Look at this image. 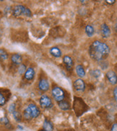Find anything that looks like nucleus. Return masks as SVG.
Returning a JSON list of instances; mask_svg holds the SVG:
<instances>
[{"label": "nucleus", "instance_id": "25", "mask_svg": "<svg viewBox=\"0 0 117 131\" xmlns=\"http://www.w3.org/2000/svg\"><path fill=\"white\" fill-rule=\"evenodd\" d=\"M114 97L116 101H117V86L114 89Z\"/></svg>", "mask_w": 117, "mask_h": 131}, {"label": "nucleus", "instance_id": "26", "mask_svg": "<svg viewBox=\"0 0 117 131\" xmlns=\"http://www.w3.org/2000/svg\"><path fill=\"white\" fill-rule=\"evenodd\" d=\"M111 131H117V123H114L112 127H111Z\"/></svg>", "mask_w": 117, "mask_h": 131}, {"label": "nucleus", "instance_id": "7", "mask_svg": "<svg viewBox=\"0 0 117 131\" xmlns=\"http://www.w3.org/2000/svg\"><path fill=\"white\" fill-rule=\"evenodd\" d=\"M106 77L111 85H114L117 83V75L115 73V72L113 70H109V72H107Z\"/></svg>", "mask_w": 117, "mask_h": 131}, {"label": "nucleus", "instance_id": "16", "mask_svg": "<svg viewBox=\"0 0 117 131\" xmlns=\"http://www.w3.org/2000/svg\"><path fill=\"white\" fill-rule=\"evenodd\" d=\"M59 107L61 110H67L70 109V104L66 101H61L59 103Z\"/></svg>", "mask_w": 117, "mask_h": 131}, {"label": "nucleus", "instance_id": "29", "mask_svg": "<svg viewBox=\"0 0 117 131\" xmlns=\"http://www.w3.org/2000/svg\"><path fill=\"white\" fill-rule=\"evenodd\" d=\"M116 108H117V105H116Z\"/></svg>", "mask_w": 117, "mask_h": 131}, {"label": "nucleus", "instance_id": "4", "mask_svg": "<svg viewBox=\"0 0 117 131\" xmlns=\"http://www.w3.org/2000/svg\"><path fill=\"white\" fill-rule=\"evenodd\" d=\"M40 105L43 107V108H50L53 105L51 99L48 96L45 95H44L40 97Z\"/></svg>", "mask_w": 117, "mask_h": 131}, {"label": "nucleus", "instance_id": "22", "mask_svg": "<svg viewBox=\"0 0 117 131\" xmlns=\"http://www.w3.org/2000/svg\"><path fill=\"white\" fill-rule=\"evenodd\" d=\"M92 74L93 77L95 78H99L100 75H101V72L98 70H93Z\"/></svg>", "mask_w": 117, "mask_h": 131}, {"label": "nucleus", "instance_id": "21", "mask_svg": "<svg viewBox=\"0 0 117 131\" xmlns=\"http://www.w3.org/2000/svg\"><path fill=\"white\" fill-rule=\"evenodd\" d=\"M13 115H14V119H15L17 121H20V120H21V115H20V114L19 113H17V112H16V111H15L14 113H13Z\"/></svg>", "mask_w": 117, "mask_h": 131}, {"label": "nucleus", "instance_id": "1", "mask_svg": "<svg viewBox=\"0 0 117 131\" xmlns=\"http://www.w3.org/2000/svg\"><path fill=\"white\" fill-rule=\"evenodd\" d=\"M89 52L90 57L93 60L99 62L105 60L109 56L110 49L106 44L96 40L91 45Z\"/></svg>", "mask_w": 117, "mask_h": 131}, {"label": "nucleus", "instance_id": "9", "mask_svg": "<svg viewBox=\"0 0 117 131\" xmlns=\"http://www.w3.org/2000/svg\"><path fill=\"white\" fill-rule=\"evenodd\" d=\"M101 34L102 36L105 38H107L110 36L111 31L109 27V26L106 24H103L101 27Z\"/></svg>", "mask_w": 117, "mask_h": 131}, {"label": "nucleus", "instance_id": "8", "mask_svg": "<svg viewBox=\"0 0 117 131\" xmlns=\"http://www.w3.org/2000/svg\"><path fill=\"white\" fill-rule=\"evenodd\" d=\"M38 87H39V89L40 90L45 92V91H47L49 90L50 85H49V82H48V81L47 80H45V79H42L39 82Z\"/></svg>", "mask_w": 117, "mask_h": 131}, {"label": "nucleus", "instance_id": "19", "mask_svg": "<svg viewBox=\"0 0 117 131\" xmlns=\"http://www.w3.org/2000/svg\"><path fill=\"white\" fill-rule=\"evenodd\" d=\"M18 71H19V73L20 74L25 73V72H26V67H25V65H24V64H20L19 69H18Z\"/></svg>", "mask_w": 117, "mask_h": 131}, {"label": "nucleus", "instance_id": "3", "mask_svg": "<svg viewBox=\"0 0 117 131\" xmlns=\"http://www.w3.org/2000/svg\"><path fill=\"white\" fill-rule=\"evenodd\" d=\"M52 95L53 98L57 102L60 103L61 101H63L65 97V93L64 91L59 87H55L53 90H52Z\"/></svg>", "mask_w": 117, "mask_h": 131}, {"label": "nucleus", "instance_id": "15", "mask_svg": "<svg viewBox=\"0 0 117 131\" xmlns=\"http://www.w3.org/2000/svg\"><path fill=\"white\" fill-rule=\"evenodd\" d=\"M50 54L55 57H60L62 55V52L59 48L57 47H52L50 50Z\"/></svg>", "mask_w": 117, "mask_h": 131}, {"label": "nucleus", "instance_id": "14", "mask_svg": "<svg viewBox=\"0 0 117 131\" xmlns=\"http://www.w3.org/2000/svg\"><path fill=\"white\" fill-rule=\"evenodd\" d=\"M11 60L12 61V62L15 64H20L22 62V57L20 54H14L12 56Z\"/></svg>", "mask_w": 117, "mask_h": 131}, {"label": "nucleus", "instance_id": "27", "mask_svg": "<svg viewBox=\"0 0 117 131\" xmlns=\"http://www.w3.org/2000/svg\"><path fill=\"white\" fill-rule=\"evenodd\" d=\"M106 2L107 4H114L115 2H116V1L115 0H111V1H106Z\"/></svg>", "mask_w": 117, "mask_h": 131}, {"label": "nucleus", "instance_id": "11", "mask_svg": "<svg viewBox=\"0 0 117 131\" xmlns=\"http://www.w3.org/2000/svg\"><path fill=\"white\" fill-rule=\"evenodd\" d=\"M63 62L64 64H65L67 70H71L72 69L73 62V60H72V58L71 57L67 56V55L63 57Z\"/></svg>", "mask_w": 117, "mask_h": 131}, {"label": "nucleus", "instance_id": "2", "mask_svg": "<svg viewBox=\"0 0 117 131\" xmlns=\"http://www.w3.org/2000/svg\"><path fill=\"white\" fill-rule=\"evenodd\" d=\"M40 114V111L39 108L35 104H30L24 111V117L27 120H31L32 118L38 117Z\"/></svg>", "mask_w": 117, "mask_h": 131}, {"label": "nucleus", "instance_id": "18", "mask_svg": "<svg viewBox=\"0 0 117 131\" xmlns=\"http://www.w3.org/2000/svg\"><path fill=\"white\" fill-rule=\"evenodd\" d=\"M8 58V54L5 50L0 49V59L2 60H6Z\"/></svg>", "mask_w": 117, "mask_h": 131}, {"label": "nucleus", "instance_id": "13", "mask_svg": "<svg viewBox=\"0 0 117 131\" xmlns=\"http://www.w3.org/2000/svg\"><path fill=\"white\" fill-rule=\"evenodd\" d=\"M75 72H76V73H77V74H78L79 77H81V78L85 77V70H84V68L81 64H78V65L76 66V67H75Z\"/></svg>", "mask_w": 117, "mask_h": 131}, {"label": "nucleus", "instance_id": "20", "mask_svg": "<svg viewBox=\"0 0 117 131\" xmlns=\"http://www.w3.org/2000/svg\"><path fill=\"white\" fill-rule=\"evenodd\" d=\"M6 103V99L2 94L0 93V105H4Z\"/></svg>", "mask_w": 117, "mask_h": 131}, {"label": "nucleus", "instance_id": "23", "mask_svg": "<svg viewBox=\"0 0 117 131\" xmlns=\"http://www.w3.org/2000/svg\"><path fill=\"white\" fill-rule=\"evenodd\" d=\"M0 123H2V124L4 125H7L9 123V120L7 119V117H2V118H1L0 119Z\"/></svg>", "mask_w": 117, "mask_h": 131}, {"label": "nucleus", "instance_id": "28", "mask_svg": "<svg viewBox=\"0 0 117 131\" xmlns=\"http://www.w3.org/2000/svg\"><path fill=\"white\" fill-rule=\"evenodd\" d=\"M39 131H45V130H40Z\"/></svg>", "mask_w": 117, "mask_h": 131}, {"label": "nucleus", "instance_id": "24", "mask_svg": "<svg viewBox=\"0 0 117 131\" xmlns=\"http://www.w3.org/2000/svg\"><path fill=\"white\" fill-rule=\"evenodd\" d=\"M9 111L11 113H14V112H15V105L14 104H12V105H9Z\"/></svg>", "mask_w": 117, "mask_h": 131}, {"label": "nucleus", "instance_id": "17", "mask_svg": "<svg viewBox=\"0 0 117 131\" xmlns=\"http://www.w3.org/2000/svg\"><path fill=\"white\" fill-rule=\"evenodd\" d=\"M85 33H86V35L89 36V37H92L93 35V34H94V29H93L92 26L87 25L85 27Z\"/></svg>", "mask_w": 117, "mask_h": 131}, {"label": "nucleus", "instance_id": "10", "mask_svg": "<svg viewBox=\"0 0 117 131\" xmlns=\"http://www.w3.org/2000/svg\"><path fill=\"white\" fill-rule=\"evenodd\" d=\"M35 70L32 67H29L25 73V78L27 80H31L35 76Z\"/></svg>", "mask_w": 117, "mask_h": 131}, {"label": "nucleus", "instance_id": "6", "mask_svg": "<svg viewBox=\"0 0 117 131\" xmlns=\"http://www.w3.org/2000/svg\"><path fill=\"white\" fill-rule=\"evenodd\" d=\"M27 7H25L23 5H17L15 6L14 8V10H13V14L14 16H20L22 14H24L25 15L26 13V11H27Z\"/></svg>", "mask_w": 117, "mask_h": 131}, {"label": "nucleus", "instance_id": "5", "mask_svg": "<svg viewBox=\"0 0 117 131\" xmlns=\"http://www.w3.org/2000/svg\"><path fill=\"white\" fill-rule=\"evenodd\" d=\"M73 87L76 91L83 92V91H84L85 88V82L81 79H77L73 83Z\"/></svg>", "mask_w": 117, "mask_h": 131}, {"label": "nucleus", "instance_id": "12", "mask_svg": "<svg viewBox=\"0 0 117 131\" xmlns=\"http://www.w3.org/2000/svg\"><path fill=\"white\" fill-rule=\"evenodd\" d=\"M43 130L45 131H53V125L52 123L47 119H45L43 123Z\"/></svg>", "mask_w": 117, "mask_h": 131}]
</instances>
